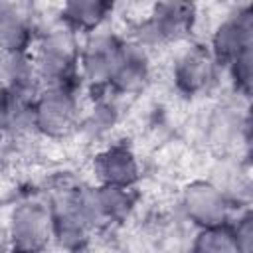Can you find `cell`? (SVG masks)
I'll list each match as a JSON object with an SVG mask.
<instances>
[{"label": "cell", "mask_w": 253, "mask_h": 253, "mask_svg": "<svg viewBox=\"0 0 253 253\" xmlns=\"http://www.w3.org/2000/svg\"><path fill=\"white\" fill-rule=\"evenodd\" d=\"M192 8L186 4H160L156 8L154 18L144 28V38L152 42L176 38L182 34L190 22Z\"/></svg>", "instance_id": "5"}, {"label": "cell", "mask_w": 253, "mask_h": 253, "mask_svg": "<svg viewBox=\"0 0 253 253\" xmlns=\"http://www.w3.org/2000/svg\"><path fill=\"white\" fill-rule=\"evenodd\" d=\"M0 251H2V229H0Z\"/></svg>", "instance_id": "13"}, {"label": "cell", "mask_w": 253, "mask_h": 253, "mask_svg": "<svg viewBox=\"0 0 253 253\" xmlns=\"http://www.w3.org/2000/svg\"><path fill=\"white\" fill-rule=\"evenodd\" d=\"M176 79H178V85L182 89L190 91V93L202 89L211 79V59H210V55L200 47L190 49L178 61Z\"/></svg>", "instance_id": "9"}, {"label": "cell", "mask_w": 253, "mask_h": 253, "mask_svg": "<svg viewBox=\"0 0 253 253\" xmlns=\"http://www.w3.org/2000/svg\"><path fill=\"white\" fill-rule=\"evenodd\" d=\"M123 53V45H119L111 38H97L93 40L83 55L85 73L93 81H113L117 71L119 59Z\"/></svg>", "instance_id": "4"}, {"label": "cell", "mask_w": 253, "mask_h": 253, "mask_svg": "<svg viewBox=\"0 0 253 253\" xmlns=\"http://www.w3.org/2000/svg\"><path fill=\"white\" fill-rule=\"evenodd\" d=\"M38 63H40V71L43 77H47L55 85H63L71 71V65H73L71 42L61 34L51 36L42 45Z\"/></svg>", "instance_id": "3"}, {"label": "cell", "mask_w": 253, "mask_h": 253, "mask_svg": "<svg viewBox=\"0 0 253 253\" xmlns=\"http://www.w3.org/2000/svg\"><path fill=\"white\" fill-rule=\"evenodd\" d=\"M107 10H109V4H103V2H71L65 6V18L73 26L93 28L103 20Z\"/></svg>", "instance_id": "11"}, {"label": "cell", "mask_w": 253, "mask_h": 253, "mask_svg": "<svg viewBox=\"0 0 253 253\" xmlns=\"http://www.w3.org/2000/svg\"><path fill=\"white\" fill-rule=\"evenodd\" d=\"M28 40V28L24 20L18 14L12 12H2L0 14V45L10 51L18 53Z\"/></svg>", "instance_id": "10"}, {"label": "cell", "mask_w": 253, "mask_h": 253, "mask_svg": "<svg viewBox=\"0 0 253 253\" xmlns=\"http://www.w3.org/2000/svg\"><path fill=\"white\" fill-rule=\"evenodd\" d=\"M97 172L107 182V186H126L136 178V164L132 154L123 148L115 146L99 156L97 160Z\"/></svg>", "instance_id": "7"}, {"label": "cell", "mask_w": 253, "mask_h": 253, "mask_svg": "<svg viewBox=\"0 0 253 253\" xmlns=\"http://www.w3.org/2000/svg\"><path fill=\"white\" fill-rule=\"evenodd\" d=\"M75 121V101L65 85H53L36 109V123L42 130L49 134H63L73 126Z\"/></svg>", "instance_id": "2"}, {"label": "cell", "mask_w": 253, "mask_h": 253, "mask_svg": "<svg viewBox=\"0 0 253 253\" xmlns=\"http://www.w3.org/2000/svg\"><path fill=\"white\" fill-rule=\"evenodd\" d=\"M49 235V217L36 206L26 204L14 211L12 217V247L14 253H38Z\"/></svg>", "instance_id": "1"}, {"label": "cell", "mask_w": 253, "mask_h": 253, "mask_svg": "<svg viewBox=\"0 0 253 253\" xmlns=\"http://www.w3.org/2000/svg\"><path fill=\"white\" fill-rule=\"evenodd\" d=\"M198 253H235V239L221 231H208L198 239Z\"/></svg>", "instance_id": "12"}, {"label": "cell", "mask_w": 253, "mask_h": 253, "mask_svg": "<svg viewBox=\"0 0 253 253\" xmlns=\"http://www.w3.org/2000/svg\"><path fill=\"white\" fill-rule=\"evenodd\" d=\"M249 32H251V26H249V16L243 14L235 20H229L225 22L217 36H215V51L219 57L223 59H237L243 51L249 49Z\"/></svg>", "instance_id": "8"}, {"label": "cell", "mask_w": 253, "mask_h": 253, "mask_svg": "<svg viewBox=\"0 0 253 253\" xmlns=\"http://www.w3.org/2000/svg\"><path fill=\"white\" fill-rule=\"evenodd\" d=\"M186 210L190 217L210 227L223 219V200L211 186L206 184L192 186L186 192Z\"/></svg>", "instance_id": "6"}]
</instances>
